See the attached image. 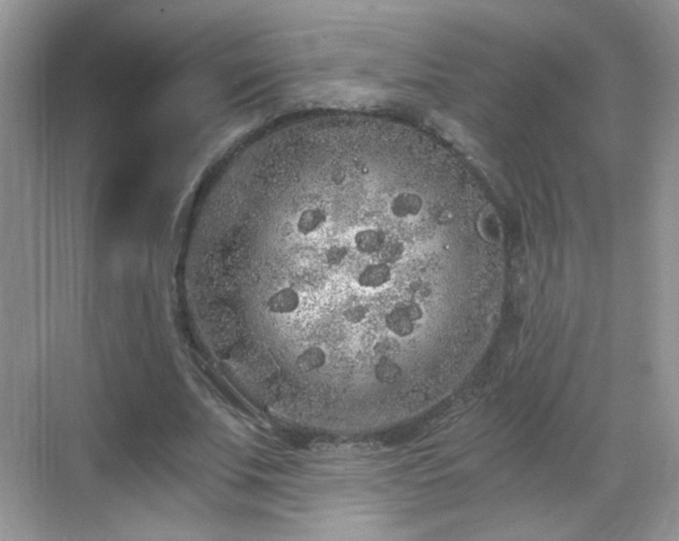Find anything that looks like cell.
Masks as SVG:
<instances>
[{
    "label": "cell",
    "instance_id": "7",
    "mask_svg": "<svg viewBox=\"0 0 679 541\" xmlns=\"http://www.w3.org/2000/svg\"><path fill=\"white\" fill-rule=\"evenodd\" d=\"M405 253V246L401 241L389 240L379 253V256L382 258V262L391 265L399 262L403 258Z\"/></svg>",
    "mask_w": 679,
    "mask_h": 541
},
{
    "label": "cell",
    "instance_id": "6",
    "mask_svg": "<svg viewBox=\"0 0 679 541\" xmlns=\"http://www.w3.org/2000/svg\"><path fill=\"white\" fill-rule=\"evenodd\" d=\"M402 367L391 358H379L374 367V376L383 385H393L402 378Z\"/></svg>",
    "mask_w": 679,
    "mask_h": 541
},
{
    "label": "cell",
    "instance_id": "2",
    "mask_svg": "<svg viewBox=\"0 0 679 541\" xmlns=\"http://www.w3.org/2000/svg\"><path fill=\"white\" fill-rule=\"evenodd\" d=\"M391 269L385 262L372 263L367 265L362 272L359 273L357 283L360 287L367 289H377L383 287L391 281Z\"/></svg>",
    "mask_w": 679,
    "mask_h": 541
},
{
    "label": "cell",
    "instance_id": "3",
    "mask_svg": "<svg viewBox=\"0 0 679 541\" xmlns=\"http://www.w3.org/2000/svg\"><path fill=\"white\" fill-rule=\"evenodd\" d=\"M385 326L397 338H407L413 334L416 324L405 313L402 305H398L385 316Z\"/></svg>",
    "mask_w": 679,
    "mask_h": 541
},
{
    "label": "cell",
    "instance_id": "4",
    "mask_svg": "<svg viewBox=\"0 0 679 541\" xmlns=\"http://www.w3.org/2000/svg\"><path fill=\"white\" fill-rule=\"evenodd\" d=\"M269 310L274 314H291L298 310L300 305V297L296 290L291 288H283L268 300Z\"/></svg>",
    "mask_w": 679,
    "mask_h": 541
},
{
    "label": "cell",
    "instance_id": "8",
    "mask_svg": "<svg viewBox=\"0 0 679 541\" xmlns=\"http://www.w3.org/2000/svg\"><path fill=\"white\" fill-rule=\"evenodd\" d=\"M348 255V248L345 245L334 244L328 247L325 253V259L328 265H341Z\"/></svg>",
    "mask_w": 679,
    "mask_h": 541
},
{
    "label": "cell",
    "instance_id": "1",
    "mask_svg": "<svg viewBox=\"0 0 679 541\" xmlns=\"http://www.w3.org/2000/svg\"><path fill=\"white\" fill-rule=\"evenodd\" d=\"M388 241L386 231L379 227H362L357 229L353 236L357 252L367 256L379 254Z\"/></svg>",
    "mask_w": 679,
    "mask_h": 541
},
{
    "label": "cell",
    "instance_id": "9",
    "mask_svg": "<svg viewBox=\"0 0 679 541\" xmlns=\"http://www.w3.org/2000/svg\"><path fill=\"white\" fill-rule=\"evenodd\" d=\"M369 308L362 304L350 306L343 313L346 322L352 324H362L368 317Z\"/></svg>",
    "mask_w": 679,
    "mask_h": 541
},
{
    "label": "cell",
    "instance_id": "10",
    "mask_svg": "<svg viewBox=\"0 0 679 541\" xmlns=\"http://www.w3.org/2000/svg\"><path fill=\"white\" fill-rule=\"evenodd\" d=\"M399 349H400V344L395 340H391V338L381 340V342L376 343L374 346L375 353L381 356V358L391 359V356L395 355Z\"/></svg>",
    "mask_w": 679,
    "mask_h": 541
},
{
    "label": "cell",
    "instance_id": "5",
    "mask_svg": "<svg viewBox=\"0 0 679 541\" xmlns=\"http://www.w3.org/2000/svg\"><path fill=\"white\" fill-rule=\"evenodd\" d=\"M327 362V355L321 347L312 346L305 349L296 359L297 369L303 374L312 373L322 369Z\"/></svg>",
    "mask_w": 679,
    "mask_h": 541
}]
</instances>
